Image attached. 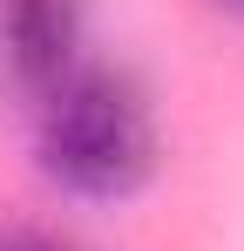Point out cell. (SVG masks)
Segmentation results:
<instances>
[{
    "label": "cell",
    "instance_id": "6da1fadb",
    "mask_svg": "<svg viewBox=\"0 0 244 251\" xmlns=\"http://www.w3.org/2000/svg\"><path fill=\"white\" fill-rule=\"evenodd\" d=\"M34 156L48 183L75 197H129L156 170V116L143 88L116 68H75L48 102H34Z\"/></svg>",
    "mask_w": 244,
    "mask_h": 251
},
{
    "label": "cell",
    "instance_id": "7a4b0ae2",
    "mask_svg": "<svg viewBox=\"0 0 244 251\" xmlns=\"http://www.w3.org/2000/svg\"><path fill=\"white\" fill-rule=\"evenodd\" d=\"M88 0H0V82L27 102H48L81 61Z\"/></svg>",
    "mask_w": 244,
    "mask_h": 251
},
{
    "label": "cell",
    "instance_id": "277c9868",
    "mask_svg": "<svg viewBox=\"0 0 244 251\" xmlns=\"http://www.w3.org/2000/svg\"><path fill=\"white\" fill-rule=\"evenodd\" d=\"M224 7H244V0H224Z\"/></svg>",
    "mask_w": 244,
    "mask_h": 251
},
{
    "label": "cell",
    "instance_id": "3957f363",
    "mask_svg": "<svg viewBox=\"0 0 244 251\" xmlns=\"http://www.w3.org/2000/svg\"><path fill=\"white\" fill-rule=\"evenodd\" d=\"M0 251H81L75 238H61V231H34V224H7L0 231Z\"/></svg>",
    "mask_w": 244,
    "mask_h": 251
}]
</instances>
